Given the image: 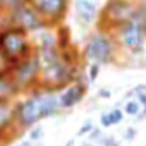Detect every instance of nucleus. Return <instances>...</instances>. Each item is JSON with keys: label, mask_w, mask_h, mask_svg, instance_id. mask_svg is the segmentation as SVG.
Wrapping results in <instances>:
<instances>
[{"label": "nucleus", "mask_w": 146, "mask_h": 146, "mask_svg": "<svg viewBox=\"0 0 146 146\" xmlns=\"http://www.w3.org/2000/svg\"><path fill=\"white\" fill-rule=\"evenodd\" d=\"M64 110L60 107L58 91L38 88L31 93H28L23 100L14 103V113H16V124L19 132L29 131L38 122L60 115Z\"/></svg>", "instance_id": "obj_1"}, {"label": "nucleus", "mask_w": 146, "mask_h": 146, "mask_svg": "<svg viewBox=\"0 0 146 146\" xmlns=\"http://www.w3.org/2000/svg\"><path fill=\"white\" fill-rule=\"evenodd\" d=\"M36 55L40 58V67H41V86L40 88L62 91L64 88L74 83L81 72V65L69 64L64 58L62 50L57 45L38 48Z\"/></svg>", "instance_id": "obj_2"}, {"label": "nucleus", "mask_w": 146, "mask_h": 146, "mask_svg": "<svg viewBox=\"0 0 146 146\" xmlns=\"http://www.w3.org/2000/svg\"><path fill=\"white\" fill-rule=\"evenodd\" d=\"M113 35L122 52L131 57H141L146 46V2H137L134 16Z\"/></svg>", "instance_id": "obj_3"}, {"label": "nucleus", "mask_w": 146, "mask_h": 146, "mask_svg": "<svg viewBox=\"0 0 146 146\" xmlns=\"http://www.w3.org/2000/svg\"><path fill=\"white\" fill-rule=\"evenodd\" d=\"M120 46L115 40L113 33H107L102 29H93L83 45V58L90 64H98V65H110L115 64L119 55H120Z\"/></svg>", "instance_id": "obj_4"}, {"label": "nucleus", "mask_w": 146, "mask_h": 146, "mask_svg": "<svg viewBox=\"0 0 146 146\" xmlns=\"http://www.w3.org/2000/svg\"><path fill=\"white\" fill-rule=\"evenodd\" d=\"M0 52L7 58L11 67H16L33 53H36L33 38L19 28L7 26L0 29Z\"/></svg>", "instance_id": "obj_5"}, {"label": "nucleus", "mask_w": 146, "mask_h": 146, "mask_svg": "<svg viewBox=\"0 0 146 146\" xmlns=\"http://www.w3.org/2000/svg\"><path fill=\"white\" fill-rule=\"evenodd\" d=\"M136 0H107L98 17V29L107 33H115L120 26H124L136 12Z\"/></svg>", "instance_id": "obj_6"}, {"label": "nucleus", "mask_w": 146, "mask_h": 146, "mask_svg": "<svg viewBox=\"0 0 146 146\" xmlns=\"http://www.w3.org/2000/svg\"><path fill=\"white\" fill-rule=\"evenodd\" d=\"M12 81L19 93H31L41 86V67L36 53L12 67Z\"/></svg>", "instance_id": "obj_7"}, {"label": "nucleus", "mask_w": 146, "mask_h": 146, "mask_svg": "<svg viewBox=\"0 0 146 146\" xmlns=\"http://www.w3.org/2000/svg\"><path fill=\"white\" fill-rule=\"evenodd\" d=\"M9 17V24L14 28H19L21 31L28 33L29 36H35L45 29H48V23L40 16V12L28 2L17 9H14L11 14H7Z\"/></svg>", "instance_id": "obj_8"}, {"label": "nucleus", "mask_w": 146, "mask_h": 146, "mask_svg": "<svg viewBox=\"0 0 146 146\" xmlns=\"http://www.w3.org/2000/svg\"><path fill=\"white\" fill-rule=\"evenodd\" d=\"M29 4L40 12L50 28H58L69 14L70 0H29Z\"/></svg>", "instance_id": "obj_9"}, {"label": "nucleus", "mask_w": 146, "mask_h": 146, "mask_svg": "<svg viewBox=\"0 0 146 146\" xmlns=\"http://www.w3.org/2000/svg\"><path fill=\"white\" fill-rule=\"evenodd\" d=\"M88 86H90L88 76H86V72L81 70L74 83L69 84L67 88H64L62 91H58V100H60L62 110H70L76 105H79L88 93Z\"/></svg>", "instance_id": "obj_10"}, {"label": "nucleus", "mask_w": 146, "mask_h": 146, "mask_svg": "<svg viewBox=\"0 0 146 146\" xmlns=\"http://www.w3.org/2000/svg\"><path fill=\"white\" fill-rule=\"evenodd\" d=\"M74 21L81 29H93L98 26L100 7L96 0H74L72 2Z\"/></svg>", "instance_id": "obj_11"}, {"label": "nucleus", "mask_w": 146, "mask_h": 146, "mask_svg": "<svg viewBox=\"0 0 146 146\" xmlns=\"http://www.w3.org/2000/svg\"><path fill=\"white\" fill-rule=\"evenodd\" d=\"M19 131L16 124V113H14V103L0 100V146H7Z\"/></svg>", "instance_id": "obj_12"}, {"label": "nucleus", "mask_w": 146, "mask_h": 146, "mask_svg": "<svg viewBox=\"0 0 146 146\" xmlns=\"http://www.w3.org/2000/svg\"><path fill=\"white\" fill-rule=\"evenodd\" d=\"M11 76H12V69H9V70L0 74V100L12 102L19 95V91H17V88H16Z\"/></svg>", "instance_id": "obj_13"}, {"label": "nucleus", "mask_w": 146, "mask_h": 146, "mask_svg": "<svg viewBox=\"0 0 146 146\" xmlns=\"http://www.w3.org/2000/svg\"><path fill=\"white\" fill-rule=\"evenodd\" d=\"M28 2H29V0H0V14L7 16V14H11L14 9L21 7V5H24V4H28Z\"/></svg>", "instance_id": "obj_14"}, {"label": "nucleus", "mask_w": 146, "mask_h": 146, "mask_svg": "<svg viewBox=\"0 0 146 146\" xmlns=\"http://www.w3.org/2000/svg\"><path fill=\"white\" fill-rule=\"evenodd\" d=\"M141 110H143V107H141V103H139L136 98H131V100L124 102V113H125V115H129V117H137V115L141 113Z\"/></svg>", "instance_id": "obj_15"}, {"label": "nucleus", "mask_w": 146, "mask_h": 146, "mask_svg": "<svg viewBox=\"0 0 146 146\" xmlns=\"http://www.w3.org/2000/svg\"><path fill=\"white\" fill-rule=\"evenodd\" d=\"M131 91H132V96L141 103V107H143V108H146V84H144V83H141V84L134 86Z\"/></svg>", "instance_id": "obj_16"}, {"label": "nucleus", "mask_w": 146, "mask_h": 146, "mask_svg": "<svg viewBox=\"0 0 146 146\" xmlns=\"http://www.w3.org/2000/svg\"><path fill=\"white\" fill-rule=\"evenodd\" d=\"M100 69H102V65H98V64H88L86 76H88L90 84H91V83H95V81L98 79V76H100Z\"/></svg>", "instance_id": "obj_17"}, {"label": "nucleus", "mask_w": 146, "mask_h": 146, "mask_svg": "<svg viewBox=\"0 0 146 146\" xmlns=\"http://www.w3.org/2000/svg\"><path fill=\"white\" fill-rule=\"evenodd\" d=\"M28 136H29V141L36 143V141H41V137L45 136V129L41 125H35L33 129L28 131Z\"/></svg>", "instance_id": "obj_18"}, {"label": "nucleus", "mask_w": 146, "mask_h": 146, "mask_svg": "<svg viewBox=\"0 0 146 146\" xmlns=\"http://www.w3.org/2000/svg\"><path fill=\"white\" fill-rule=\"evenodd\" d=\"M108 115H110V122H112V125H117V124H120L122 120H124V110H120V108H112V110H108Z\"/></svg>", "instance_id": "obj_19"}, {"label": "nucleus", "mask_w": 146, "mask_h": 146, "mask_svg": "<svg viewBox=\"0 0 146 146\" xmlns=\"http://www.w3.org/2000/svg\"><path fill=\"white\" fill-rule=\"evenodd\" d=\"M93 129H95V124H93V120H86V122H83V125L78 129L76 136H78V137H83V136H86V137H88V134H90Z\"/></svg>", "instance_id": "obj_20"}, {"label": "nucleus", "mask_w": 146, "mask_h": 146, "mask_svg": "<svg viewBox=\"0 0 146 146\" xmlns=\"http://www.w3.org/2000/svg\"><path fill=\"white\" fill-rule=\"evenodd\" d=\"M103 136H105V134H103L102 127H95V129L88 134V141H90V143H93V144H98V143H100V139H102Z\"/></svg>", "instance_id": "obj_21"}, {"label": "nucleus", "mask_w": 146, "mask_h": 146, "mask_svg": "<svg viewBox=\"0 0 146 146\" xmlns=\"http://www.w3.org/2000/svg\"><path fill=\"white\" fill-rule=\"evenodd\" d=\"M98 144H100V146H122V144L115 139V136H112V134H110V136H108V134H105V136L100 139V143H98Z\"/></svg>", "instance_id": "obj_22"}, {"label": "nucleus", "mask_w": 146, "mask_h": 146, "mask_svg": "<svg viewBox=\"0 0 146 146\" xmlns=\"http://www.w3.org/2000/svg\"><path fill=\"white\" fill-rule=\"evenodd\" d=\"M136 136H137V129H136L134 125H129V127H127V129H124V132H122L124 141H132Z\"/></svg>", "instance_id": "obj_23"}, {"label": "nucleus", "mask_w": 146, "mask_h": 146, "mask_svg": "<svg viewBox=\"0 0 146 146\" xmlns=\"http://www.w3.org/2000/svg\"><path fill=\"white\" fill-rule=\"evenodd\" d=\"M100 125H102V129H108V127H112V122H110V115H108V112H103V113L100 115Z\"/></svg>", "instance_id": "obj_24"}, {"label": "nucleus", "mask_w": 146, "mask_h": 146, "mask_svg": "<svg viewBox=\"0 0 146 146\" xmlns=\"http://www.w3.org/2000/svg\"><path fill=\"white\" fill-rule=\"evenodd\" d=\"M96 96L102 98V100H110L112 98V90L110 88H100L96 91Z\"/></svg>", "instance_id": "obj_25"}, {"label": "nucleus", "mask_w": 146, "mask_h": 146, "mask_svg": "<svg viewBox=\"0 0 146 146\" xmlns=\"http://www.w3.org/2000/svg\"><path fill=\"white\" fill-rule=\"evenodd\" d=\"M9 69H12L11 64H9L7 58L2 55V52H0V74H2V72H5V70H9Z\"/></svg>", "instance_id": "obj_26"}, {"label": "nucleus", "mask_w": 146, "mask_h": 146, "mask_svg": "<svg viewBox=\"0 0 146 146\" xmlns=\"http://www.w3.org/2000/svg\"><path fill=\"white\" fill-rule=\"evenodd\" d=\"M134 120H136V122H143V120H146V108H143L141 113H139L137 117H134Z\"/></svg>", "instance_id": "obj_27"}, {"label": "nucleus", "mask_w": 146, "mask_h": 146, "mask_svg": "<svg viewBox=\"0 0 146 146\" xmlns=\"http://www.w3.org/2000/svg\"><path fill=\"white\" fill-rule=\"evenodd\" d=\"M16 146H35V143L29 141V139H26V141H23V143H19V144H16Z\"/></svg>", "instance_id": "obj_28"}, {"label": "nucleus", "mask_w": 146, "mask_h": 146, "mask_svg": "<svg viewBox=\"0 0 146 146\" xmlns=\"http://www.w3.org/2000/svg\"><path fill=\"white\" fill-rule=\"evenodd\" d=\"M74 143H76V139L72 137V139H69V141H67V143H65L64 146H74Z\"/></svg>", "instance_id": "obj_29"}, {"label": "nucleus", "mask_w": 146, "mask_h": 146, "mask_svg": "<svg viewBox=\"0 0 146 146\" xmlns=\"http://www.w3.org/2000/svg\"><path fill=\"white\" fill-rule=\"evenodd\" d=\"M83 146H96V144H93V143H90V141H84Z\"/></svg>", "instance_id": "obj_30"}]
</instances>
